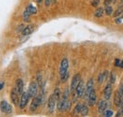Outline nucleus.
Returning <instances> with one entry per match:
<instances>
[{"label": "nucleus", "mask_w": 123, "mask_h": 117, "mask_svg": "<svg viewBox=\"0 0 123 117\" xmlns=\"http://www.w3.org/2000/svg\"><path fill=\"white\" fill-rule=\"evenodd\" d=\"M68 67H69V61L67 58H63L61 61L60 65V76H61V81L65 82L68 78Z\"/></svg>", "instance_id": "obj_1"}, {"label": "nucleus", "mask_w": 123, "mask_h": 117, "mask_svg": "<svg viewBox=\"0 0 123 117\" xmlns=\"http://www.w3.org/2000/svg\"><path fill=\"white\" fill-rule=\"evenodd\" d=\"M71 102L69 101L68 98H62L58 101V110L60 111H67L70 109Z\"/></svg>", "instance_id": "obj_2"}, {"label": "nucleus", "mask_w": 123, "mask_h": 117, "mask_svg": "<svg viewBox=\"0 0 123 117\" xmlns=\"http://www.w3.org/2000/svg\"><path fill=\"white\" fill-rule=\"evenodd\" d=\"M31 96L29 94L28 92H23V94H21V97H20V100H19V108L21 110H24L26 108V106L28 105L29 100H30Z\"/></svg>", "instance_id": "obj_3"}, {"label": "nucleus", "mask_w": 123, "mask_h": 117, "mask_svg": "<svg viewBox=\"0 0 123 117\" xmlns=\"http://www.w3.org/2000/svg\"><path fill=\"white\" fill-rule=\"evenodd\" d=\"M38 83L36 81H32L30 84V87L28 90V93L31 96V98H33L35 96H37V94H38Z\"/></svg>", "instance_id": "obj_4"}, {"label": "nucleus", "mask_w": 123, "mask_h": 117, "mask_svg": "<svg viewBox=\"0 0 123 117\" xmlns=\"http://www.w3.org/2000/svg\"><path fill=\"white\" fill-rule=\"evenodd\" d=\"M0 109H1V111H2V112H5V113H7V114H11V113L12 112V106L7 102V101H5V100L1 101V103H0Z\"/></svg>", "instance_id": "obj_5"}, {"label": "nucleus", "mask_w": 123, "mask_h": 117, "mask_svg": "<svg viewBox=\"0 0 123 117\" xmlns=\"http://www.w3.org/2000/svg\"><path fill=\"white\" fill-rule=\"evenodd\" d=\"M75 92H76L77 97H82L84 95V94H85V86H84V83H83L82 80H80V83L78 84Z\"/></svg>", "instance_id": "obj_6"}, {"label": "nucleus", "mask_w": 123, "mask_h": 117, "mask_svg": "<svg viewBox=\"0 0 123 117\" xmlns=\"http://www.w3.org/2000/svg\"><path fill=\"white\" fill-rule=\"evenodd\" d=\"M41 103H42V97L40 95L33 97V100H32L31 105V111H32V112L35 111L39 108V106L41 105Z\"/></svg>", "instance_id": "obj_7"}, {"label": "nucleus", "mask_w": 123, "mask_h": 117, "mask_svg": "<svg viewBox=\"0 0 123 117\" xmlns=\"http://www.w3.org/2000/svg\"><path fill=\"white\" fill-rule=\"evenodd\" d=\"M80 76L79 74H76L73 76L72 81H71V85H70V91H71V93L76 90V87L78 86V84L80 83Z\"/></svg>", "instance_id": "obj_8"}, {"label": "nucleus", "mask_w": 123, "mask_h": 117, "mask_svg": "<svg viewBox=\"0 0 123 117\" xmlns=\"http://www.w3.org/2000/svg\"><path fill=\"white\" fill-rule=\"evenodd\" d=\"M56 99L54 97L53 94H51L48 98V101H47V109H48V111L49 112H53L54 109H55V105H56Z\"/></svg>", "instance_id": "obj_9"}, {"label": "nucleus", "mask_w": 123, "mask_h": 117, "mask_svg": "<svg viewBox=\"0 0 123 117\" xmlns=\"http://www.w3.org/2000/svg\"><path fill=\"white\" fill-rule=\"evenodd\" d=\"M113 94V87H112V84L111 83H108L107 85L105 86L104 90H103V94H104V97L106 100H109L111 98V95Z\"/></svg>", "instance_id": "obj_10"}, {"label": "nucleus", "mask_w": 123, "mask_h": 117, "mask_svg": "<svg viewBox=\"0 0 123 117\" xmlns=\"http://www.w3.org/2000/svg\"><path fill=\"white\" fill-rule=\"evenodd\" d=\"M19 94H18V92H17V90L15 89V87L13 88L12 90V93H11V99H12V103L14 104V105H18V102H19Z\"/></svg>", "instance_id": "obj_11"}, {"label": "nucleus", "mask_w": 123, "mask_h": 117, "mask_svg": "<svg viewBox=\"0 0 123 117\" xmlns=\"http://www.w3.org/2000/svg\"><path fill=\"white\" fill-rule=\"evenodd\" d=\"M87 99H88V105L89 106H94L96 104V102H97V94H96V91L94 89L91 91V93L89 94Z\"/></svg>", "instance_id": "obj_12"}, {"label": "nucleus", "mask_w": 123, "mask_h": 117, "mask_svg": "<svg viewBox=\"0 0 123 117\" xmlns=\"http://www.w3.org/2000/svg\"><path fill=\"white\" fill-rule=\"evenodd\" d=\"M107 110V102H106V99L105 100H100L98 102V111L100 114H103L105 112V111Z\"/></svg>", "instance_id": "obj_13"}, {"label": "nucleus", "mask_w": 123, "mask_h": 117, "mask_svg": "<svg viewBox=\"0 0 123 117\" xmlns=\"http://www.w3.org/2000/svg\"><path fill=\"white\" fill-rule=\"evenodd\" d=\"M93 89H94V79L93 78H90L88 81H87V83H86V86H85V95H86V97H88V95H89V94L91 93V91H92Z\"/></svg>", "instance_id": "obj_14"}, {"label": "nucleus", "mask_w": 123, "mask_h": 117, "mask_svg": "<svg viewBox=\"0 0 123 117\" xmlns=\"http://www.w3.org/2000/svg\"><path fill=\"white\" fill-rule=\"evenodd\" d=\"M15 89L17 90V92H18V94H19L20 95L23 94V92H24V82H23V80H22L21 78H18V79L16 80Z\"/></svg>", "instance_id": "obj_15"}, {"label": "nucleus", "mask_w": 123, "mask_h": 117, "mask_svg": "<svg viewBox=\"0 0 123 117\" xmlns=\"http://www.w3.org/2000/svg\"><path fill=\"white\" fill-rule=\"evenodd\" d=\"M33 30H34V26L33 25H29V26H27L25 29L22 30V34L24 36L30 35V34H31L33 32Z\"/></svg>", "instance_id": "obj_16"}, {"label": "nucleus", "mask_w": 123, "mask_h": 117, "mask_svg": "<svg viewBox=\"0 0 123 117\" xmlns=\"http://www.w3.org/2000/svg\"><path fill=\"white\" fill-rule=\"evenodd\" d=\"M121 98H122V95L119 94L118 91H117L115 93V98H114V102H115V105L117 107H119L120 105V102H121Z\"/></svg>", "instance_id": "obj_17"}, {"label": "nucleus", "mask_w": 123, "mask_h": 117, "mask_svg": "<svg viewBox=\"0 0 123 117\" xmlns=\"http://www.w3.org/2000/svg\"><path fill=\"white\" fill-rule=\"evenodd\" d=\"M107 75H108L107 71H104V72H102V73H100L98 75V84H102L106 80Z\"/></svg>", "instance_id": "obj_18"}, {"label": "nucleus", "mask_w": 123, "mask_h": 117, "mask_svg": "<svg viewBox=\"0 0 123 117\" xmlns=\"http://www.w3.org/2000/svg\"><path fill=\"white\" fill-rule=\"evenodd\" d=\"M105 12V10L103 8H98L96 11H95V13H94V16L96 18H101L103 14Z\"/></svg>", "instance_id": "obj_19"}, {"label": "nucleus", "mask_w": 123, "mask_h": 117, "mask_svg": "<svg viewBox=\"0 0 123 117\" xmlns=\"http://www.w3.org/2000/svg\"><path fill=\"white\" fill-rule=\"evenodd\" d=\"M89 112V109H88V106L86 104H82V108H81V111H80V114L82 116H86Z\"/></svg>", "instance_id": "obj_20"}, {"label": "nucleus", "mask_w": 123, "mask_h": 117, "mask_svg": "<svg viewBox=\"0 0 123 117\" xmlns=\"http://www.w3.org/2000/svg\"><path fill=\"white\" fill-rule=\"evenodd\" d=\"M26 10H27L31 15L36 14V13H37V9H36L34 6H32V5H29V6L26 8Z\"/></svg>", "instance_id": "obj_21"}, {"label": "nucleus", "mask_w": 123, "mask_h": 117, "mask_svg": "<svg viewBox=\"0 0 123 117\" xmlns=\"http://www.w3.org/2000/svg\"><path fill=\"white\" fill-rule=\"evenodd\" d=\"M52 94L54 95L55 99H56L57 101H59V100H60V97H61V90H60L59 88H56V89L54 90V92H53Z\"/></svg>", "instance_id": "obj_22"}, {"label": "nucleus", "mask_w": 123, "mask_h": 117, "mask_svg": "<svg viewBox=\"0 0 123 117\" xmlns=\"http://www.w3.org/2000/svg\"><path fill=\"white\" fill-rule=\"evenodd\" d=\"M31 14L27 11V10H25L24 12H23V19H24V21H25V22L30 21V17H31Z\"/></svg>", "instance_id": "obj_23"}, {"label": "nucleus", "mask_w": 123, "mask_h": 117, "mask_svg": "<svg viewBox=\"0 0 123 117\" xmlns=\"http://www.w3.org/2000/svg\"><path fill=\"white\" fill-rule=\"evenodd\" d=\"M113 8H112V6H106V8H105V13H106V15H108V16H110V15L113 14Z\"/></svg>", "instance_id": "obj_24"}, {"label": "nucleus", "mask_w": 123, "mask_h": 117, "mask_svg": "<svg viewBox=\"0 0 123 117\" xmlns=\"http://www.w3.org/2000/svg\"><path fill=\"white\" fill-rule=\"evenodd\" d=\"M121 13H123V8L122 7H120V8H118L116 12H115V13H114V17H117V16H119V15L121 14Z\"/></svg>", "instance_id": "obj_25"}, {"label": "nucleus", "mask_w": 123, "mask_h": 117, "mask_svg": "<svg viewBox=\"0 0 123 117\" xmlns=\"http://www.w3.org/2000/svg\"><path fill=\"white\" fill-rule=\"evenodd\" d=\"M81 108H82V104H77L76 105V107H75V113H80V111H81Z\"/></svg>", "instance_id": "obj_26"}, {"label": "nucleus", "mask_w": 123, "mask_h": 117, "mask_svg": "<svg viewBox=\"0 0 123 117\" xmlns=\"http://www.w3.org/2000/svg\"><path fill=\"white\" fill-rule=\"evenodd\" d=\"M115 81H116V76H115L114 73H111V75H110V83L114 84Z\"/></svg>", "instance_id": "obj_27"}, {"label": "nucleus", "mask_w": 123, "mask_h": 117, "mask_svg": "<svg viewBox=\"0 0 123 117\" xmlns=\"http://www.w3.org/2000/svg\"><path fill=\"white\" fill-rule=\"evenodd\" d=\"M37 83H38V85L40 86V87H42V76H40V74H38L37 75Z\"/></svg>", "instance_id": "obj_28"}, {"label": "nucleus", "mask_w": 123, "mask_h": 117, "mask_svg": "<svg viewBox=\"0 0 123 117\" xmlns=\"http://www.w3.org/2000/svg\"><path fill=\"white\" fill-rule=\"evenodd\" d=\"M103 114H104L105 116L109 117V116H112V115L114 114V112H113L112 111H110V110H106V111H105V112H104Z\"/></svg>", "instance_id": "obj_29"}, {"label": "nucleus", "mask_w": 123, "mask_h": 117, "mask_svg": "<svg viewBox=\"0 0 123 117\" xmlns=\"http://www.w3.org/2000/svg\"><path fill=\"white\" fill-rule=\"evenodd\" d=\"M99 4V0H92V6L93 7H98Z\"/></svg>", "instance_id": "obj_30"}, {"label": "nucleus", "mask_w": 123, "mask_h": 117, "mask_svg": "<svg viewBox=\"0 0 123 117\" xmlns=\"http://www.w3.org/2000/svg\"><path fill=\"white\" fill-rule=\"evenodd\" d=\"M118 92H119V94H120L123 96V83H121V84H120V87H119Z\"/></svg>", "instance_id": "obj_31"}, {"label": "nucleus", "mask_w": 123, "mask_h": 117, "mask_svg": "<svg viewBox=\"0 0 123 117\" xmlns=\"http://www.w3.org/2000/svg\"><path fill=\"white\" fill-rule=\"evenodd\" d=\"M112 2H113V0H104V5H105V6H108V5H110Z\"/></svg>", "instance_id": "obj_32"}, {"label": "nucleus", "mask_w": 123, "mask_h": 117, "mask_svg": "<svg viewBox=\"0 0 123 117\" xmlns=\"http://www.w3.org/2000/svg\"><path fill=\"white\" fill-rule=\"evenodd\" d=\"M116 66H120V59H116Z\"/></svg>", "instance_id": "obj_33"}, {"label": "nucleus", "mask_w": 123, "mask_h": 117, "mask_svg": "<svg viewBox=\"0 0 123 117\" xmlns=\"http://www.w3.org/2000/svg\"><path fill=\"white\" fill-rule=\"evenodd\" d=\"M119 108L123 109V96H122V98H121V102H120V105H119Z\"/></svg>", "instance_id": "obj_34"}, {"label": "nucleus", "mask_w": 123, "mask_h": 117, "mask_svg": "<svg viewBox=\"0 0 123 117\" xmlns=\"http://www.w3.org/2000/svg\"><path fill=\"white\" fill-rule=\"evenodd\" d=\"M3 87H4V82H0V90L3 89Z\"/></svg>", "instance_id": "obj_35"}, {"label": "nucleus", "mask_w": 123, "mask_h": 117, "mask_svg": "<svg viewBox=\"0 0 123 117\" xmlns=\"http://www.w3.org/2000/svg\"><path fill=\"white\" fill-rule=\"evenodd\" d=\"M34 1H36V2L38 3V4H41V3L43 2V0H34Z\"/></svg>", "instance_id": "obj_36"}, {"label": "nucleus", "mask_w": 123, "mask_h": 117, "mask_svg": "<svg viewBox=\"0 0 123 117\" xmlns=\"http://www.w3.org/2000/svg\"><path fill=\"white\" fill-rule=\"evenodd\" d=\"M121 114L123 115V109H122V111H121Z\"/></svg>", "instance_id": "obj_37"}, {"label": "nucleus", "mask_w": 123, "mask_h": 117, "mask_svg": "<svg viewBox=\"0 0 123 117\" xmlns=\"http://www.w3.org/2000/svg\"><path fill=\"white\" fill-rule=\"evenodd\" d=\"M120 1H121V2H123V0H120Z\"/></svg>", "instance_id": "obj_38"}, {"label": "nucleus", "mask_w": 123, "mask_h": 117, "mask_svg": "<svg viewBox=\"0 0 123 117\" xmlns=\"http://www.w3.org/2000/svg\"><path fill=\"white\" fill-rule=\"evenodd\" d=\"M122 16H123V13H122Z\"/></svg>", "instance_id": "obj_39"}]
</instances>
